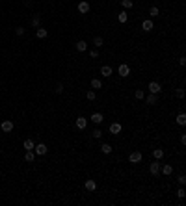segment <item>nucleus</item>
Wrapping results in <instances>:
<instances>
[{"mask_svg": "<svg viewBox=\"0 0 186 206\" xmlns=\"http://www.w3.org/2000/svg\"><path fill=\"white\" fill-rule=\"evenodd\" d=\"M117 74L121 78H127L128 74H130V67H128L127 63H121V65H119V69H117Z\"/></svg>", "mask_w": 186, "mask_h": 206, "instance_id": "obj_1", "label": "nucleus"}, {"mask_svg": "<svg viewBox=\"0 0 186 206\" xmlns=\"http://www.w3.org/2000/svg\"><path fill=\"white\" fill-rule=\"evenodd\" d=\"M149 173L153 175V177H158L160 175V160H157V162H153L149 165Z\"/></svg>", "mask_w": 186, "mask_h": 206, "instance_id": "obj_2", "label": "nucleus"}, {"mask_svg": "<svg viewBox=\"0 0 186 206\" xmlns=\"http://www.w3.org/2000/svg\"><path fill=\"white\" fill-rule=\"evenodd\" d=\"M128 162H130V163L142 162V152H140V150H134V152H130V154H128Z\"/></svg>", "mask_w": 186, "mask_h": 206, "instance_id": "obj_3", "label": "nucleus"}, {"mask_svg": "<svg viewBox=\"0 0 186 206\" xmlns=\"http://www.w3.org/2000/svg\"><path fill=\"white\" fill-rule=\"evenodd\" d=\"M149 93H154V95H158V93H162V85H160L158 82H151L149 85Z\"/></svg>", "mask_w": 186, "mask_h": 206, "instance_id": "obj_4", "label": "nucleus"}, {"mask_svg": "<svg viewBox=\"0 0 186 206\" xmlns=\"http://www.w3.org/2000/svg\"><path fill=\"white\" fill-rule=\"evenodd\" d=\"M78 11L82 13V15H86L89 11V2L88 0H82V2H78Z\"/></svg>", "mask_w": 186, "mask_h": 206, "instance_id": "obj_5", "label": "nucleus"}, {"mask_svg": "<svg viewBox=\"0 0 186 206\" xmlns=\"http://www.w3.org/2000/svg\"><path fill=\"white\" fill-rule=\"evenodd\" d=\"M112 73H114V69L110 67V65H102V67H100V76L108 78V76H112Z\"/></svg>", "mask_w": 186, "mask_h": 206, "instance_id": "obj_6", "label": "nucleus"}, {"mask_svg": "<svg viewBox=\"0 0 186 206\" xmlns=\"http://www.w3.org/2000/svg\"><path fill=\"white\" fill-rule=\"evenodd\" d=\"M0 128H2V132L9 134V132H11V130H13V121H9V119H6V121L2 123V126H0Z\"/></svg>", "mask_w": 186, "mask_h": 206, "instance_id": "obj_7", "label": "nucleus"}, {"mask_svg": "<svg viewBox=\"0 0 186 206\" xmlns=\"http://www.w3.org/2000/svg\"><path fill=\"white\" fill-rule=\"evenodd\" d=\"M34 150H36V154H39V156H43V154H47V145L45 143H39V145H36V147H34Z\"/></svg>", "mask_w": 186, "mask_h": 206, "instance_id": "obj_8", "label": "nucleus"}, {"mask_svg": "<svg viewBox=\"0 0 186 206\" xmlns=\"http://www.w3.org/2000/svg\"><path fill=\"white\" fill-rule=\"evenodd\" d=\"M88 126V119L86 117H77V128L78 130H86Z\"/></svg>", "mask_w": 186, "mask_h": 206, "instance_id": "obj_9", "label": "nucleus"}, {"mask_svg": "<svg viewBox=\"0 0 186 206\" xmlns=\"http://www.w3.org/2000/svg\"><path fill=\"white\" fill-rule=\"evenodd\" d=\"M145 102H147L149 106H154V104L158 102V95H154V93H149V95H147V98H145Z\"/></svg>", "mask_w": 186, "mask_h": 206, "instance_id": "obj_10", "label": "nucleus"}, {"mask_svg": "<svg viewBox=\"0 0 186 206\" xmlns=\"http://www.w3.org/2000/svg\"><path fill=\"white\" fill-rule=\"evenodd\" d=\"M153 21H151V19H145V21L142 22V30H145V32H151V30H153Z\"/></svg>", "mask_w": 186, "mask_h": 206, "instance_id": "obj_11", "label": "nucleus"}, {"mask_svg": "<svg viewBox=\"0 0 186 206\" xmlns=\"http://www.w3.org/2000/svg\"><path fill=\"white\" fill-rule=\"evenodd\" d=\"M119 132H121V124H119V123H112V124H110V134H119Z\"/></svg>", "mask_w": 186, "mask_h": 206, "instance_id": "obj_12", "label": "nucleus"}, {"mask_svg": "<svg viewBox=\"0 0 186 206\" xmlns=\"http://www.w3.org/2000/svg\"><path fill=\"white\" fill-rule=\"evenodd\" d=\"M47 36H48V32H47L45 28H41V26H39V28L36 30V37H39V39H45Z\"/></svg>", "mask_w": 186, "mask_h": 206, "instance_id": "obj_13", "label": "nucleus"}, {"mask_svg": "<svg viewBox=\"0 0 186 206\" xmlns=\"http://www.w3.org/2000/svg\"><path fill=\"white\" fill-rule=\"evenodd\" d=\"M91 121H93L95 124H100V123H102V121H104V117H102V113H99V112H97V113H93V115H91Z\"/></svg>", "mask_w": 186, "mask_h": 206, "instance_id": "obj_14", "label": "nucleus"}, {"mask_svg": "<svg viewBox=\"0 0 186 206\" xmlns=\"http://www.w3.org/2000/svg\"><path fill=\"white\" fill-rule=\"evenodd\" d=\"M95 188H97L95 180H93V178H88V180H86V189H88V191H95Z\"/></svg>", "mask_w": 186, "mask_h": 206, "instance_id": "obj_15", "label": "nucleus"}, {"mask_svg": "<svg viewBox=\"0 0 186 206\" xmlns=\"http://www.w3.org/2000/svg\"><path fill=\"white\" fill-rule=\"evenodd\" d=\"M22 147L26 149V150H34V147H36V143L32 141V139H24V143H22Z\"/></svg>", "mask_w": 186, "mask_h": 206, "instance_id": "obj_16", "label": "nucleus"}, {"mask_svg": "<svg viewBox=\"0 0 186 206\" xmlns=\"http://www.w3.org/2000/svg\"><path fill=\"white\" fill-rule=\"evenodd\" d=\"M160 171H162V175H166V177H168V175L173 173V167H171V165H162V167H160Z\"/></svg>", "mask_w": 186, "mask_h": 206, "instance_id": "obj_17", "label": "nucleus"}, {"mask_svg": "<svg viewBox=\"0 0 186 206\" xmlns=\"http://www.w3.org/2000/svg\"><path fill=\"white\" fill-rule=\"evenodd\" d=\"M100 150H102V154H110V152H112V145H110V143H102V145H100Z\"/></svg>", "mask_w": 186, "mask_h": 206, "instance_id": "obj_18", "label": "nucleus"}, {"mask_svg": "<svg viewBox=\"0 0 186 206\" xmlns=\"http://www.w3.org/2000/svg\"><path fill=\"white\" fill-rule=\"evenodd\" d=\"M153 156H154V160H162L164 158V150L162 149H154L153 150Z\"/></svg>", "mask_w": 186, "mask_h": 206, "instance_id": "obj_19", "label": "nucleus"}, {"mask_svg": "<svg viewBox=\"0 0 186 206\" xmlns=\"http://www.w3.org/2000/svg\"><path fill=\"white\" fill-rule=\"evenodd\" d=\"M86 48H88V43L86 41H78L77 43V50H78V52H86Z\"/></svg>", "mask_w": 186, "mask_h": 206, "instance_id": "obj_20", "label": "nucleus"}, {"mask_svg": "<svg viewBox=\"0 0 186 206\" xmlns=\"http://www.w3.org/2000/svg\"><path fill=\"white\" fill-rule=\"evenodd\" d=\"M91 87L93 89H102V82H100L99 78H93L91 80Z\"/></svg>", "mask_w": 186, "mask_h": 206, "instance_id": "obj_21", "label": "nucleus"}, {"mask_svg": "<svg viewBox=\"0 0 186 206\" xmlns=\"http://www.w3.org/2000/svg\"><path fill=\"white\" fill-rule=\"evenodd\" d=\"M34 158H36L34 150H26V154H24V160H26V162H34Z\"/></svg>", "mask_w": 186, "mask_h": 206, "instance_id": "obj_22", "label": "nucleus"}, {"mask_svg": "<svg viewBox=\"0 0 186 206\" xmlns=\"http://www.w3.org/2000/svg\"><path fill=\"white\" fill-rule=\"evenodd\" d=\"M177 124H180V126H184V124H186V115L184 113H179L177 115Z\"/></svg>", "mask_w": 186, "mask_h": 206, "instance_id": "obj_23", "label": "nucleus"}, {"mask_svg": "<svg viewBox=\"0 0 186 206\" xmlns=\"http://www.w3.org/2000/svg\"><path fill=\"white\" fill-rule=\"evenodd\" d=\"M127 19H128V13L127 11H121V13L117 15V21L119 22H127Z\"/></svg>", "mask_w": 186, "mask_h": 206, "instance_id": "obj_24", "label": "nucleus"}, {"mask_svg": "<svg viewBox=\"0 0 186 206\" xmlns=\"http://www.w3.org/2000/svg\"><path fill=\"white\" fill-rule=\"evenodd\" d=\"M95 97H97V95H95V89H88L86 91V98L88 100H95Z\"/></svg>", "mask_w": 186, "mask_h": 206, "instance_id": "obj_25", "label": "nucleus"}, {"mask_svg": "<svg viewBox=\"0 0 186 206\" xmlns=\"http://www.w3.org/2000/svg\"><path fill=\"white\" fill-rule=\"evenodd\" d=\"M121 6H123L125 9H130V8L134 6V2H132V0H121Z\"/></svg>", "mask_w": 186, "mask_h": 206, "instance_id": "obj_26", "label": "nucleus"}, {"mask_svg": "<svg viewBox=\"0 0 186 206\" xmlns=\"http://www.w3.org/2000/svg\"><path fill=\"white\" fill-rule=\"evenodd\" d=\"M149 15H151V17H158V15H160V9H158L157 6H153V8L149 9Z\"/></svg>", "mask_w": 186, "mask_h": 206, "instance_id": "obj_27", "label": "nucleus"}, {"mask_svg": "<svg viewBox=\"0 0 186 206\" xmlns=\"http://www.w3.org/2000/svg\"><path fill=\"white\" fill-rule=\"evenodd\" d=\"M102 37H99V36H95V39H93V45H95V47H97V48H100V47H102Z\"/></svg>", "mask_w": 186, "mask_h": 206, "instance_id": "obj_28", "label": "nucleus"}, {"mask_svg": "<svg viewBox=\"0 0 186 206\" xmlns=\"http://www.w3.org/2000/svg\"><path fill=\"white\" fill-rule=\"evenodd\" d=\"M134 97H136L138 100H142V98H145V91H143V89H136V93H134Z\"/></svg>", "mask_w": 186, "mask_h": 206, "instance_id": "obj_29", "label": "nucleus"}, {"mask_svg": "<svg viewBox=\"0 0 186 206\" xmlns=\"http://www.w3.org/2000/svg\"><path fill=\"white\" fill-rule=\"evenodd\" d=\"M39 22H41V17H39V15H36V17L32 19V26H36V28H39Z\"/></svg>", "mask_w": 186, "mask_h": 206, "instance_id": "obj_30", "label": "nucleus"}, {"mask_svg": "<svg viewBox=\"0 0 186 206\" xmlns=\"http://www.w3.org/2000/svg\"><path fill=\"white\" fill-rule=\"evenodd\" d=\"M91 135H93V138H95V139H99V138H100V135H102V130H100V128H95V130H93V132H91Z\"/></svg>", "mask_w": 186, "mask_h": 206, "instance_id": "obj_31", "label": "nucleus"}, {"mask_svg": "<svg viewBox=\"0 0 186 206\" xmlns=\"http://www.w3.org/2000/svg\"><path fill=\"white\" fill-rule=\"evenodd\" d=\"M184 195H186L184 188H179V189H177V197H179V199H184Z\"/></svg>", "mask_w": 186, "mask_h": 206, "instance_id": "obj_32", "label": "nucleus"}, {"mask_svg": "<svg viewBox=\"0 0 186 206\" xmlns=\"http://www.w3.org/2000/svg\"><path fill=\"white\" fill-rule=\"evenodd\" d=\"M177 180H179V184H180V186H184V184H186V177H184V175H179Z\"/></svg>", "mask_w": 186, "mask_h": 206, "instance_id": "obj_33", "label": "nucleus"}, {"mask_svg": "<svg viewBox=\"0 0 186 206\" xmlns=\"http://www.w3.org/2000/svg\"><path fill=\"white\" fill-rule=\"evenodd\" d=\"M15 34H17V36H22V34H24V28H22V26H17V28H15Z\"/></svg>", "mask_w": 186, "mask_h": 206, "instance_id": "obj_34", "label": "nucleus"}, {"mask_svg": "<svg viewBox=\"0 0 186 206\" xmlns=\"http://www.w3.org/2000/svg\"><path fill=\"white\" fill-rule=\"evenodd\" d=\"M56 93H63V84H56Z\"/></svg>", "mask_w": 186, "mask_h": 206, "instance_id": "obj_35", "label": "nucleus"}, {"mask_svg": "<svg viewBox=\"0 0 186 206\" xmlns=\"http://www.w3.org/2000/svg\"><path fill=\"white\" fill-rule=\"evenodd\" d=\"M179 65H180V67H184V65H186V58H184V56H180V59H179Z\"/></svg>", "mask_w": 186, "mask_h": 206, "instance_id": "obj_36", "label": "nucleus"}, {"mask_svg": "<svg viewBox=\"0 0 186 206\" xmlns=\"http://www.w3.org/2000/svg\"><path fill=\"white\" fill-rule=\"evenodd\" d=\"M89 56H91V58H97V56H99V50H91V52H89Z\"/></svg>", "mask_w": 186, "mask_h": 206, "instance_id": "obj_37", "label": "nucleus"}, {"mask_svg": "<svg viewBox=\"0 0 186 206\" xmlns=\"http://www.w3.org/2000/svg\"><path fill=\"white\" fill-rule=\"evenodd\" d=\"M177 97H179V98L184 97V91H182V89H177Z\"/></svg>", "mask_w": 186, "mask_h": 206, "instance_id": "obj_38", "label": "nucleus"}, {"mask_svg": "<svg viewBox=\"0 0 186 206\" xmlns=\"http://www.w3.org/2000/svg\"><path fill=\"white\" fill-rule=\"evenodd\" d=\"M180 143L186 145V135H184V134H180Z\"/></svg>", "mask_w": 186, "mask_h": 206, "instance_id": "obj_39", "label": "nucleus"}]
</instances>
